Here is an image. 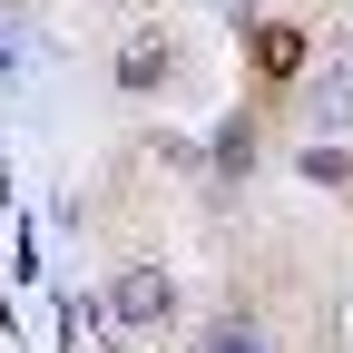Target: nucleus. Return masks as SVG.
<instances>
[{
    "label": "nucleus",
    "instance_id": "obj_3",
    "mask_svg": "<svg viewBox=\"0 0 353 353\" xmlns=\"http://www.w3.org/2000/svg\"><path fill=\"white\" fill-rule=\"evenodd\" d=\"M314 69V30L304 20H255V79H294Z\"/></svg>",
    "mask_w": 353,
    "mask_h": 353
},
{
    "label": "nucleus",
    "instance_id": "obj_4",
    "mask_svg": "<svg viewBox=\"0 0 353 353\" xmlns=\"http://www.w3.org/2000/svg\"><path fill=\"white\" fill-rule=\"evenodd\" d=\"M245 167H255V118H226V128H216V176L236 187Z\"/></svg>",
    "mask_w": 353,
    "mask_h": 353
},
{
    "label": "nucleus",
    "instance_id": "obj_6",
    "mask_svg": "<svg viewBox=\"0 0 353 353\" xmlns=\"http://www.w3.org/2000/svg\"><path fill=\"white\" fill-rule=\"evenodd\" d=\"M196 353H265V334H255V324H216Z\"/></svg>",
    "mask_w": 353,
    "mask_h": 353
},
{
    "label": "nucleus",
    "instance_id": "obj_2",
    "mask_svg": "<svg viewBox=\"0 0 353 353\" xmlns=\"http://www.w3.org/2000/svg\"><path fill=\"white\" fill-rule=\"evenodd\" d=\"M304 118H314L324 138H334V128H353V39H334L324 69L304 79Z\"/></svg>",
    "mask_w": 353,
    "mask_h": 353
},
{
    "label": "nucleus",
    "instance_id": "obj_5",
    "mask_svg": "<svg viewBox=\"0 0 353 353\" xmlns=\"http://www.w3.org/2000/svg\"><path fill=\"white\" fill-rule=\"evenodd\" d=\"M167 79V39H128L118 50V88H157Z\"/></svg>",
    "mask_w": 353,
    "mask_h": 353
},
{
    "label": "nucleus",
    "instance_id": "obj_7",
    "mask_svg": "<svg viewBox=\"0 0 353 353\" xmlns=\"http://www.w3.org/2000/svg\"><path fill=\"white\" fill-rule=\"evenodd\" d=\"M304 187H343V148H304Z\"/></svg>",
    "mask_w": 353,
    "mask_h": 353
},
{
    "label": "nucleus",
    "instance_id": "obj_1",
    "mask_svg": "<svg viewBox=\"0 0 353 353\" xmlns=\"http://www.w3.org/2000/svg\"><path fill=\"white\" fill-rule=\"evenodd\" d=\"M108 314H118L128 334H157V324L176 314V275H167V265H128V275L108 285Z\"/></svg>",
    "mask_w": 353,
    "mask_h": 353
}]
</instances>
